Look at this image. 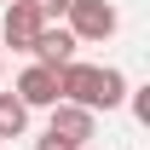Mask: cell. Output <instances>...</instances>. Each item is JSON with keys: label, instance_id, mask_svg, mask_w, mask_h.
Instances as JSON below:
<instances>
[{"label": "cell", "instance_id": "3", "mask_svg": "<svg viewBox=\"0 0 150 150\" xmlns=\"http://www.w3.org/2000/svg\"><path fill=\"white\" fill-rule=\"evenodd\" d=\"M40 12L29 6V0H6V23H0V46H12V52H29L40 35Z\"/></svg>", "mask_w": 150, "mask_h": 150}, {"label": "cell", "instance_id": "2", "mask_svg": "<svg viewBox=\"0 0 150 150\" xmlns=\"http://www.w3.org/2000/svg\"><path fill=\"white\" fill-rule=\"evenodd\" d=\"M64 18H69V35L81 40V46H87V40H110L115 23H121L110 0H69V12H64Z\"/></svg>", "mask_w": 150, "mask_h": 150}, {"label": "cell", "instance_id": "5", "mask_svg": "<svg viewBox=\"0 0 150 150\" xmlns=\"http://www.w3.org/2000/svg\"><path fill=\"white\" fill-rule=\"evenodd\" d=\"M46 133L69 139V144H87V139L98 133V115H93V110H81V104H64V98H58V104H52V121H46Z\"/></svg>", "mask_w": 150, "mask_h": 150}, {"label": "cell", "instance_id": "9", "mask_svg": "<svg viewBox=\"0 0 150 150\" xmlns=\"http://www.w3.org/2000/svg\"><path fill=\"white\" fill-rule=\"evenodd\" d=\"M35 150H81V144H69V139H58V133H40V139H35Z\"/></svg>", "mask_w": 150, "mask_h": 150}, {"label": "cell", "instance_id": "7", "mask_svg": "<svg viewBox=\"0 0 150 150\" xmlns=\"http://www.w3.org/2000/svg\"><path fill=\"white\" fill-rule=\"evenodd\" d=\"M29 133V110L18 93H0V139H23Z\"/></svg>", "mask_w": 150, "mask_h": 150}, {"label": "cell", "instance_id": "8", "mask_svg": "<svg viewBox=\"0 0 150 150\" xmlns=\"http://www.w3.org/2000/svg\"><path fill=\"white\" fill-rule=\"evenodd\" d=\"M29 6H35V12H40V18H46V23H52V18H64V12H69V0H29Z\"/></svg>", "mask_w": 150, "mask_h": 150}, {"label": "cell", "instance_id": "4", "mask_svg": "<svg viewBox=\"0 0 150 150\" xmlns=\"http://www.w3.org/2000/svg\"><path fill=\"white\" fill-rule=\"evenodd\" d=\"M12 93L23 98V110H52V104H58V69L29 64V69L18 75V87H12Z\"/></svg>", "mask_w": 150, "mask_h": 150}, {"label": "cell", "instance_id": "1", "mask_svg": "<svg viewBox=\"0 0 150 150\" xmlns=\"http://www.w3.org/2000/svg\"><path fill=\"white\" fill-rule=\"evenodd\" d=\"M58 98L64 104H81V110H121V98H127V75L115 69V64H81L69 58L64 69H58Z\"/></svg>", "mask_w": 150, "mask_h": 150}, {"label": "cell", "instance_id": "6", "mask_svg": "<svg viewBox=\"0 0 150 150\" xmlns=\"http://www.w3.org/2000/svg\"><path fill=\"white\" fill-rule=\"evenodd\" d=\"M75 46H81V40H75L69 29L40 23V35H35V46H29V52H35V64H46V69H64V64L75 58Z\"/></svg>", "mask_w": 150, "mask_h": 150}]
</instances>
